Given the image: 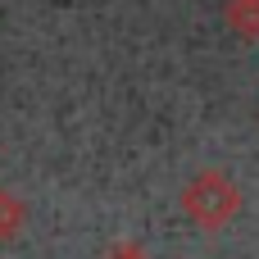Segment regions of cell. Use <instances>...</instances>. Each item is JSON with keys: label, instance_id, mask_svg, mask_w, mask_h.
Segmentation results:
<instances>
[{"label": "cell", "instance_id": "7a4b0ae2", "mask_svg": "<svg viewBox=\"0 0 259 259\" xmlns=\"http://www.w3.org/2000/svg\"><path fill=\"white\" fill-rule=\"evenodd\" d=\"M223 23L237 41H259V0H228Z\"/></svg>", "mask_w": 259, "mask_h": 259}, {"label": "cell", "instance_id": "3957f363", "mask_svg": "<svg viewBox=\"0 0 259 259\" xmlns=\"http://www.w3.org/2000/svg\"><path fill=\"white\" fill-rule=\"evenodd\" d=\"M23 228H27V205H23L9 187H0V246L18 241Z\"/></svg>", "mask_w": 259, "mask_h": 259}, {"label": "cell", "instance_id": "6da1fadb", "mask_svg": "<svg viewBox=\"0 0 259 259\" xmlns=\"http://www.w3.org/2000/svg\"><path fill=\"white\" fill-rule=\"evenodd\" d=\"M178 205H182V214H187L200 232H219V228H228V223L241 214L246 200H241V187H237L232 173H223V168H200V173H191V182L182 187Z\"/></svg>", "mask_w": 259, "mask_h": 259}, {"label": "cell", "instance_id": "277c9868", "mask_svg": "<svg viewBox=\"0 0 259 259\" xmlns=\"http://www.w3.org/2000/svg\"><path fill=\"white\" fill-rule=\"evenodd\" d=\"M105 259H150V250H146L141 241H114V246L105 250Z\"/></svg>", "mask_w": 259, "mask_h": 259}]
</instances>
